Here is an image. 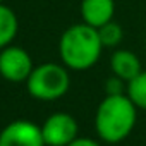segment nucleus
I'll return each mask as SVG.
<instances>
[{
	"label": "nucleus",
	"instance_id": "nucleus-1",
	"mask_svg": "<svg viewBox=\"0 0 146 146\" xmlns=\"http://www.w3.org/2000/svg\"><path fill=\"white\" fill-rule=\"evenodd\" d=\"M137 120V107L127 95L107 96L100 102L95 113V129L102 141L117 144L129 137Z\"/></svg>",
	"mask_w": 146,
	"mask_h": 146
},
{
	"label": "nucleus",
	"instance_id": "nucleus-2",
	"mask_svg": "<svg viewBox=\"0 0 146 146\" xmlns=\"http://www.w3.org/2000/svg\"><path fill=\"white\" fill-rule=\"evenodd\" d=\"M103 45L96 28H91L84 23L72 24L67 28L58 41V53L67 69L86 70L93 67L100 55Z\"/></svg>",
	"mask_w": 146,
	"mask_h": 146
},
{
	"label": "nucleus",
	"instance_id": "nucleus-3",
	"mask_svg": "<svg viewBox=\"0 0 146 146\" xmlns=\"http://www.w3.org/2000/svg\"><path fill=\"white\" fill-rule=\"evenodd\" d=\"M70 86V76L65 65L45 62L33 69L26 81L28 93L35 100L55 102L62 98Z\"/></svg>",
	"mask_w": 146,
	"mask_h": 146
},
{
	"label": "nucleus",
	"instance_id": "nucleus-4",
	"mask_svg": "<svg viewBox=\"0 0 146 146\" xmlns=\"http://www.w3.org/2000/svg\"><path fill=\"white\" fill-rule=\"evenodd\" d=\"M78 132V120L65 112L52 113L41 125V134L46 146H69L76 137H79Z\"/></svg>",
	"mask_w": 146,
	"mask_h": 146
},
{
	"label": "nucleus",
	"instance_id": "nucleus-5",
	"mask_svg": "<svg viewBox=\"0 0 146 146\" xmlns=\"http://www.w3.org/2000/svg\"><path fill=\"white\" fill-rule=\"evenodd\" d=\"M35 65L31 55L21 48L9 45L0 50V76L11 83H23L28 81Z\"/></svg>",
	"mask_w": 146,
	"mask_h": 146
},
{
	"label": "nucleus",
	"instance_id": "nucleus-6",
	"mask_svg": "<svg viewBox=\"0 0 146 146\" xmlns=\"http://www.w3.org/2000/svg\"><path fill=\"white\" fill-rule=\"evenodd\" d=\"M0 146H46L41 127L31 120H14L0 132Z\"/></svg>",
	"mask_w": 146,
	"mask_h": 146
},
{
	"label": "nucleus",
	"instance_id": "nucleus-7",
	"mask_svg": "<svg viewBox=\"0 0 146 146\" xmlns=\"http://www.w3.org/2000/svg\"><path fill=\"white\" fill-rule=\"evenodd\" d=\"M115 2L113 0H81V17L83 23L91 28H102L113 21Z\"/></svg>",
	"mask_w": 146,
	"mask_h": 146
},
{
	"label": "nucleus",
	"instance_id": "nucleus-8",
	"mask_svg": "<svg viewBox=\"0 0 146 146\" xmlns=\"http://www.w3.org/2000/svg\"><path fill=\"white\" fill-rule=\"evenodd\" d=\"M110 69H112V74L120 78L122 81L129 83L132 81L137 74H141V60L139 57L131 52V50H125V48H120V50H115L110 57Z\"/></svg>",
	"mask_w": 146,
	"mask_h": 146
},
{
	"label": "nucleus",
	"instance_id": "nucleus-9",
	"mask_svg": "<svg viewBox=\"0 0 146 146\" xmlns=\"http://www.w3.org/2000/svg\"><path fill=\"white\" fill-rule=\"evenodd\" d=\"M17 16L12 9L0 4V50L11 45V41L17 35Z\"/></svg>",
	"mask_w": 146,
	"mask_h": 146
},
{
	"label": "nucleus",
	"instance_id": "nucleus-10",
	"mask_svg": "<svg viewBox=\"0 0 146 146\" xmlns=\"http://www.w3.org/2000/svg\"><path fill=\"white\" fill-rule=\"evenodd\" d=\"M125 95L139 110H146V70H141V74L127 83Z\"/></svg>",
	"mask_w": 146,
	"mask_h": 146
},
{
	"label": "nucleus",
	"instance_id": "nucleus-11",
	"mask_svg": "<svg viewBox=\"0 0 146 146\" xmlns=\"http://www.w3.org/2000/svg\"><path fill=\"white\" fill-rule=\"evenodd\" d=\"M98 35H100L103 48H115L120 45V41L124 38V29L119 23L110 21V23L103 24L102 28H98Z\"/></svg>",
	"mask_w": 146,
	"mask_h": 146
},
{
	"label": "nucleus",
	"instance_id": "nucleus-12",
	"mask_svg": "<svg viewBox=\"0 0 146 146\" xmlns=\"http://www.w3.org/2000/svg\"><path fill=\"white\" fill-rule=\"evenodd\" d=\"M127 91V83L122 81L120 78L113 76L105 81V95L107 96H117V95H125Z\"/></svg>",
	"mask_w": 146,
	"mask_h": 146
},
{
	"label": "nucleus",
	"instance_id": "nucleus-13",
	"mask_svg": "<svg viewBox=\"0 0 146 146\" xmlns=\"http://www.w3.org/2000/svg\"><path fill=\"white\" fill-rule=\"evenodd\" d=\"M69 146H102V144L91 137H76Z\"/></svg>",
	"mask_w": 146,
	"mask_h": 146
},
{
	"label": "nucleus",
	"instance_id": "nucleus-14",
	"mask_svg": "<svg viewBox=\"0 0 146 146\" xmlns=\"http://www.w3.org/2000/svg\"><path fill=\"white\" fill-rule=\"evenodd\" d=\"M0 4H4V0H0Z\"/></svg>",
	"mask_w": 146,
	"mask_h": 146
}]
</instances>
